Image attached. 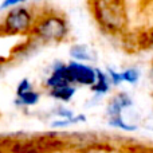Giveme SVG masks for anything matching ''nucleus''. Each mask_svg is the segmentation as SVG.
I'll use <instances>...</instances> for the list:
<instances>
[{
  "label": "nucleus",
  "instance_id": "f257e3e1",
  "mask_svg": "<svg viewBox=\"0 0 153 153\" xmlns=\"http://www.w3.org/2000/svg\"><path fill=\"white\" fill-rule=\"evenodd\" d=\"M95 19L105 30L118 32L125 28L128 22L124 0H93Z\"/></svg>",
  "mask_w": 153,
  "mask_h": 153
},
{
  "label": "nucleus",
  "instance_id": "f03ea898",
  "mask_svg": "<svg viewBox=\"0 0 153 153\" xmlns=\"http://www.w3.org/2000/svg\"><path fill=\"white\" fill-rule=\"evenodd\" d=\"M67 23L62 16L47 13L34 22L31 34L42 42H61L67 35Z\"/></svg>",
  "mask_w": 153,
  "mask_h": 153
},
{
  "label": "nucleus",
  "instance_id": "7ed1b4c3",
  "mask_svg": "<svg viewBox=\"0 0 153 153\" xmlns=\"http://www.w3.org/2000/svg\"><path fill=\"white\" fill-rule=\"evenodd\" d=\"M35 19L31 10L23 5H16L8 10L0 23V32L4 35L28 34L32 28Z\"/></svg>",
  "mask_w": 153,
  "mask_h": 153
},
{
  "label": "nucleus",
  "instance_id": "20e7f679",
  "mask_svg": "<svg viewBox=\"0 0 153 153\" xmlns=\"http://www.w3.org/2000/svg\"><path fill=\"white\" fill-rule=\"evenodd\" d=\"M66 71L70 83L91 86L95 82V78H97L95 69L87 66V65L79 63V62H70L69 65H66Z\"/></svg>",
  "mask_w": 153,
  "mask_h": 153
},
{
  "label": "nucleus",
  "instance_id": "39448f33",
  "mask_svg": "<svg viewBox=\"0 0 153 153\" xmlns=\"http://www.w3.org/2000/svg\"><path fill=\"white\" fill-rule=\"evenodd\" d=\"M66 83H70L69 76H67V71H66V65L56 63L54 66L50 76L46 81V86L53 89L55 86H61V85H66Z\"/></svg>",
  "mask_w": 153,
  "mask_h": 153
},
{
  "label": "nucleus",
  "instance_id": "423d86ee",
  "mask_svg": "<svg viewBox=\"0 0 153 153\" xmlns=\"http://www.w3.org/2000/svg\"><path fill=\"white\" fill-rule=\"evenodd\" d=\"M130 105H132V100H130L126 94L120 93V94H117L116 97L111 100V102L109 103V106H108V116L109 117L118 116V114H121L122 109L128 108V106H130Z\"/></svg>",
  "mask_w": 153,
  "mask_h": 153
},
{
  "label": "nucleus",
  "instance_id": "0eeeda50",
  "mask_svg": "<svg viewBox=\"0 0 153 153\" xmlns=\"http://www.w3.org/2000/svg\"><path fill=\"white\" fill-rule=\"evenodd\" d=\"M74 93H75V89L71 86V83L61 85V86H55L53 89H50L51 97L56 98V100H62V101H69L74 95Z\"/></svg>",
  "mask_w": 153,
  "mask_h": 153
},
{
  "label": "nucleus",
  "instance_id": "6e6552de",
  "mask_svg": "<svg viewBox=\"0 0 153 153\" xmlns=\"http://www.w3.org/2000/svg\"><path fill=\"white\" fill-rule=\"evenodd\" d=\"M95 74H97V78H95V82L91 85V91L100 93V94H105L109 89H110V82H109V78L101 71L100 69H95Z\"/></svg>",
  "mask_w": 153,
  "mask_h": 153
},
{
  "label": "nucleus",
  "instance_id": "1a4fd4ad",
  "mask_svg": "<svg viewBox=\"0 0 153 153\" xmlns=\"http://www.w3.org/2000/svg\"><path fill=\"white\" fill-rule=\"evenodd\" d=\"M39 97H40L39 93L35 91L34 89H31L24 93H20V94H16L15 102L22 106H32V105H35V103H38Z\"/></svg>",
  "mask_w": 153,
  "mask_h": 153
},
{
  "label": "nucleus",
  "instance_id": "9d476101",
  "mask_svg": "<svg viewBox=\"0 0 153 153\" xmlns=\"http://www.w3.org/2000/svg\"><path fill=\"white\" fill-rule=\"evenodd\" d=\"M70 55L74 59H79V61H91V54H90L89 48L86 46H73L71 50H70Z\"/></svg>",
  "mask_w": 153,
  "mask_h": 153
},
{
  "label": "nucleus",
  "instance_id": "9b49d317",
  "mask_svg": "<svg viewBox=\"0 0 153 153\" xmlns=\"http://www.w3.org/2000/svg\"><path fill=\"white\" fill-rule=\"evenodd\" d=\"M109 124H110L111 126L120 128V129H122V130H129V132H132V130L136 129V126H132V125L125 124L124 120L121 118V114H118V116H111V117H109Z\"/></svg>",
  "mask_w": 153,
  "mask_h": 153
},
{
  "label": "nucleus",
  "instance_id": "f8f14e48",
  "mask_svg": "<svg viewBox=\"0 0 153 153\" xmlns=\"http://www.w3.org/2000/svg\"><path fill=\"white\" fill-rule=\"evenodd\" d=\"M122 74V79L125 82H129V83H136L140 78V73L137 69H128L125 71H121Z\"/></svg>",
  "mask_w": 153,
  "mask_h": 153
},
{
  "label": "nucleus",
  "instance_id": "ddd939ff",
  "mask_svg": "<svg viewBox=\"0 0 153 153\" xmlns=\"http://www.w3.org/2000/svg\"><path fill=\"white\" fill-rule=\"evenodd\" d=\"M27 0H3L0 3V11H7L12 7H16V5H20L23 3H26Z\"/></svg>",
  "mask_w": 153,
  "mask_h": 153
},
{
  "label": "nucleus",
  "instance_id": "4468645a",
  "mask_svg": "<svg viewBox=\"0 0 153 153\" xmlns=\"http://www.w3.org/2000/svg\"><path fill=\"white\" fill-rule=\"evenodd\" d=\"M108 73H109V75H110V81H111V83H113V85H116V86H117V85H120V83H122V82H124L121 73L116 71V70L110 69V67L108 69Z\"/></svg>",
  "mask_w": 153,
  "mask_h": 153
},
{
  "label": "nucleus",
  "instance_id": "2eb2a0df",
  "mask_svg": "<svg viewBox=\"0 0 153 153\" xmlns=\"http://www.w3.org/2000/svg\"><path fill=\"white\" fill-rule=\"evenodd\" d=\"M31 89H32L31 82H30L27 78H24V79H22V81L19 82L18 87H16V94H20V93H24V91L31 90Z\"/></svg>",
  "mask_w": 153,
  "mask_h": 153
},
{
  "label": "nucleus",
  "instance_id": "dca6fc26",
  "mask_svg": "<svg viewBox=\"0 0 153 153\" xmlns=\"http://www.w3.org/2000/svg\"><path fill=\"white\" fill-rule=\"evenodd\" d=\"M5 59L4 58H0V73H1V70H3V66H4V63H5Z\"/></svg>",
  "mask_w": 153,
  "mask_h": 153
}]
</instances>
